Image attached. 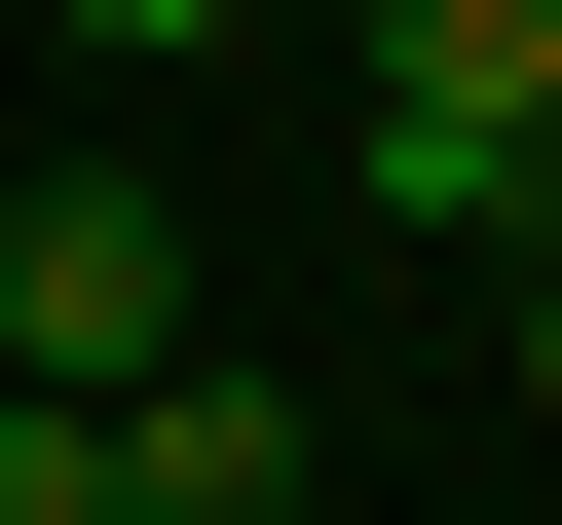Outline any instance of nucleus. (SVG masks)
<instances>
[{
  "label": "nucleus",
  "instance_id": "39448f33",
  "mask_svg": "<svg viewBox=\"0 0 562 525\" xmlns=\"http://www.w3.org/2000/svg\"><path fill=\"white\" fill-rule=\"evenodd\" d=\"M76 38H113V76H188V38H225V0H76Z\"/></svg>",
  "mask_w": 562,
  "mask_h": 525
},
{
  "label": "nucleus",
  "instance_id": "f257e3e1",
  "mask_svg": "<svg viewBox=\"0 0 562 525\" xmlns=\"http://www.w3.org/2000/svg\"><path fill=\"white\" fill-rule=\"evenodd\" d=\"M525 113H562V0H375V225H562Z\"/></svg>",
  "mask_w": 562,
  "mask_h": 525
},
{
  "label": "nucleus",
  "instance_id": "0eeeda50",
  "mask_svg": "<svg viewBox=\"0 0 562 525\" xmlns=\"http://www.w3.org/2000/svg\"><path fill=\"white\" fill-rule=\"evenodd\" d=\"M525 188H562V113H525Z\"/></svg>",
  "mask_w": 562,
  "mask_h": 525
},
{
  "label": "nucleus",
  "instance_id": "7ed1b4c3",
  "mask_svg": "<svg viewBox=\"0 0 562 525\" xmlns=\"http://www.w3.org/2000/svg\"><path fill=\"white\" fill-rule=\"evenodd\" d=\"M113 525H301V376H113Z\"/></svg>",
  "mask_w": 562,
  "mask_h": 525
},
{
  "label": "nucleus",
  "instance_id": "423d86ee",
  "mask_svg": "<svg viewBox=\"0 0 562 525\" xmlns=\"http://www.w3.org/2000/svg\"><path fill=\"white\" fill-rule=\"evenodd\" d=\"M525 413H562V262H525Z\"/></svg>",
  "mask_w": 562,
  "mask_h": 525
},
{
  "label": "nucleus",
  "instance_id": "f03ea898",
  "mask_svg": "<svg viewBox=\"0 0 562 525\" xmlns=\"http://www.w3.org/2000/svg\"><path fill=\"white\" fill-rule=\"evenodd\" d=\"M0 376L38 413H113V376H188V225L76 150V188H0Z\"/></svg>",
  "mask_w": 562,
  "mask_h": 525
},
{
  "label": "nucleus",
  "instance_id": "20e7f679",
  "mask_svg": "<svg viewBox=\"0 0 562 525\" xmlns=\"http://www.w3.org/2000/svg\"><path fill=\"white\" fill-rule=\"evenodd\" d=\"M0 525H113V413H38V376H0Z\"/></svg>",
  "mask_w": 562,
  "mask_h": 525
}]
</instances>
